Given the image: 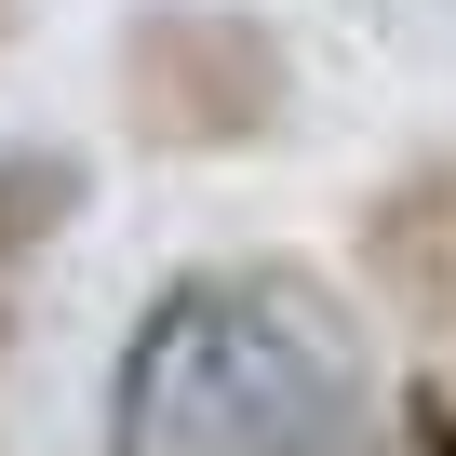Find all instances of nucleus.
<instances>
[{
    "label": "nucleus",
    "instance_id": "3",
    "mask_svg": "<svg viewBox=\"0 0 456 456\" xmlns=\"http://www.w3.org/2000/svg\"><path fill=\"white\" fill-rule=\"evenodd\" d=\"M349 256H362V296L389 322H429V336L456 322V148H416L403 175L362 188Z\"/></svg>",
    "mask_w": 456,
    "mask_h": 456
},
{
    "label": "nucleus",
    "instance_id": "2",
    "mask_svg": "<svg viewBox=\"0 0 456 456\" xmlns=\"http://www.w3.org/2000/svg\"><path fill=\"white\" fill-rule=\"evenodd\" d=\"M296 108V54L242 0H148L121 28V121L161 161H242Z\"/></svg>",
    "mask_w": 456,
    "mask_h": 456
},
{
    "label": "nucleus",
    "instance_id": "1",
    "mask_svg": "<svg viewBox=\"0 0 456 456\" xmlns=\"http://www.w3.org/2000/svg\"><path fill=\"white\" fill-rule=\"evenodd\" d=\"M376 349L296 256L175 269L108 362V456H362Z\"/></svg>",
    "mask_w": 456,
    "mask_h": 456
},
{
    "label": "nucleus",
    "instance_id": "4",
    "mask_svg": "<svg viewBox=\"0 0 456 456\" xmlns=\"http://www.w3.org/2000/svg\"><path fill=\"white\" fill-rule=\"evenodd\" d=\"M94 201V161L81 148H0V296H14L28 256H54Z\"/></svg>",
    "mask_w": 456,
    "mask_h": 456
},
{
    "label": "nucleus",
    "instance_id": "6",
    "mask_svg": "<svg viewBox=\"0 0 456 456\" xmlns=\"http://www.w3.org/2000/svg\"><path fill=\"white\" fill-rule=\"evenodd\" d=\"M0 349H14V296H0Z\"/></svg>",
    "mask_w": 456,
    "mask_h": 456
},
{
    "label": "nucleus",
    "instance_id": "5",
    "mask_svg": "<svg viewBox=\"0 0 456 456\" xmlns=\"http://www.w3.org/2000/svg\"><path fill=\"white\" fill-rule=\"evenodd\" d=\"M403 443L416 456H456V376H416L403 389Z\"/></svg>",
    "mask_w": 456,
    "mask_h": 456
}]
</instances>
